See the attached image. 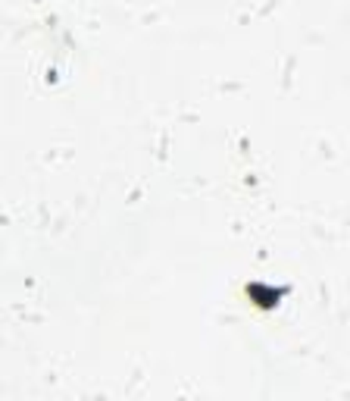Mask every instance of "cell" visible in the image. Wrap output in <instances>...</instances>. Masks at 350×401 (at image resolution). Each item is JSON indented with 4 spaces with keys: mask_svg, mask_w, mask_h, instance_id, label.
<instances>
[{
    "mask_svg": "<svg viewBox=\"0 0 350 401\" xmlns=\"http://www.w3.org/2000/svg\"><path fill=\"white\" fill-rule=\"evenodd\" d=\"M247 295L257 301L260 307H272L275 301L285 295V289H262V285H251V289H247Z\"/></svg>",
    "mask_w": 350,
    "mask_h": 401,
    "instance_id": "cell-1",
    "label": "cell"
}]
</instances>
